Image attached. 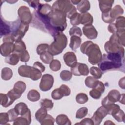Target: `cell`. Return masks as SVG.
<instances>
[{
    "label": "cell",
    "mask_w": 125,
    "mask_h": 125,
    "mask_svg": "<svg viewBox=\"0 0 125 125\" xmlns=\"http://www.w3.org/2000/svg\"><path fill=\"white\" fill-rule=\"evenodd\" d=\"M32 66L22 65L18 68V73L21 77L30 78L32 72Z\"/></svg>",
    "instance_id": "cell-16"
},
{
    "label": "cell",
    "mask_w": 125,
    "mask_h": 125,
    "mask_svg": "<svg viewBox=\"0 0 125 125\" xmlns=\"http://www.w3.org/2000/svg\"><path fill=\"white\" fill-rule=\"evenodd\" d=\"M7 113L9 117V122H14L19 115L15 111L14 108L8 110Z\"/></svg>",
    "instance_id": "cell-54"
},
{
    "label": "cell",
    "mask_w": 125,
    "mask_h": 125,
    "mask_svg": "<svg viewBox=\"0 0 125 125\" xmlns=\"http://www.w3.org/2000/svg\"><path fill=\"white\" fill-rule=\"evenodd\" d=\"M94 125V123L91 119L90 118H85L83 119L79 123H77L76 125Z\"/></svg>",
    "instance_id": "cell-58"
},
{
    "label": "cell",
    "mask_w": 125,
    "mask_h": 125,
    "mask_svg": "<svg viewBox=\"0 0 125 125\" xmlns=\"http://www.w3.org/2000/svg\"><path fill=\"white\" fill-rule=\"evenodd\" d=\"M80 0H70L71 2L73 4H74V5H78V3L80 2Z\"/></svg>",
    "instance_id": "cell-63"
},
{
    "label": "cell",
    "mask_w": 125,
    "mask_h": 125,
    "mask_svg": "<svg viewBox=\"0 0 125 125\" xmlns=\"http://www.w3.org/2000/svg\"><path fill=\"white\" fill-rule=\"evenodd\" d=\"M111 10H110L109 11L102 13V18L103 21L105 23H113L115 21V20L113 19L111 16V15H110Z\"/></svg>",
    "instance_id": "cell-38"
},
{
    "label": "cell",
    "mask_w": 125,
    "mask_h": 125,
    "mask_svg": "<svg viewBox=\"0 0 125 125\" xmlns=\"http://www.w3.org/2000/svg\"><path fill=\"white\" fill-rule=\"evenodd\" d=\"M47 19L45 30L53 37L58 33L64 31L67 27L66 16L60 10L52 8Z\"/></svg>",
    "instance_id": "cell-1"
},
{
    "label": "cell",
    "mask_w": 125,
    "mask_h": 125,
    "mask_svg": "<svg viewBox=\"0 0 125 125\" xmlns=\"http://www.w3.org/2000/svg\"><path fill=\"white\" fill-rule=\"evenodd\" d=\"M110 125V124H115L114 123H113V122H111V121H110V120H107L104 123V125Z\"/></svg>",
    "instance_id": "cell-64"
},
{
    "label": "cell",
    "mask_w": 125,
    "mask_h": 125,
    "mask_svg": "<svg viewBox=\"0 0 125 125\" xmlns=\"http://www.w3.org/2000/svg\"><path fill=\"white\" fill-rule=\"evenodd\" d=\"M55 121V120L54 118L52 116L47 114L40 124L42 125H53Z\"/></svg>",
    "instance_id": "cell-49"
},
{
    "label": "cell",
    "mask_w": 125,
    "mask_h": 125,
    "mask_svg": "<svg viewBox=\"0 0 125 125\" xmlns=\"http://www.w3.org/2000/svg\"><path fill=\"white\" fill-rule=\"evenodd\" d=\"M27 99L31 102H36L40 98V93L35 89L30 90L27 95Z\"/></svg>",
    "instance_id": "cell-32"
},
{
    "label": "cell",
    "mask_w": 125,
    "mask_h": 125,
    "mask_svg": "<svg viewBox=\"0 0 125 125\" xmlns=\"http://www.w3.org/2000/svg\"><path fill=\"white\" fill-rule=\"evenodd\" d=\"M14 109L18 115H20L21 116L23 115L29 109L28 108L27 105L23 102H21L15 105Z\"/></svg>",
    "instance_id": "cell-22"
},
{
    "label": "cell",
    "mask_w": 125,
    "mask_h": 125,
    "mask_svg": "<svg viewBox=\"0 0 125 125\" xmlns=\"http://www.w3.org/2000/svg\"><path fill=\"white\" fill-rule=\"evenodd\" d=\"M54 41L49 45L48 51L53 56L61 54L67 44V38L62 32L57 34L54 37Z\"/></svg>",
    "instance_id": "cell-4"
},
{
    "label": "cell",
    "mask_w": 125,
    "mask_h": 125,
    "mask_svg": "<svg viewBox=\"0 0 125 125\" xmlns=\"http://www.w3.org/2000/svg\"><path fill=\"white\" fill-rule=\"evenodd\" d=\"M20 61L22 62H28L30 59V56L28 52L26 50L24 52L21 53V54H19Z\"/></svg>",
    "instance_id": "cell-52"
},
{
    "label": "cell",
    "mask_w": 125,
    "mask_h": 125,
    "mask_svg": "<svg viewBox=\"0 0 125 125\" xmlns=\"http://www.w3.org/2000/svg\"><path fill=\"white\" fill-rule=\"evenodd\" d=\"M41 107H43L47 110L51 109L54 106V103L52 100L48 99H42L40 103Z\"/></svg>",
    "instance_id": "cell-34"
},
{
    "label": "cell",
    "mask_w": 125,
    "mask_h": 125,
    "mask_svg": "<svg viewBox=\"0 0 125 125\" xmlns=\"http://www.w3.org/2000/svg\"><path fill=\"white\" fill-rule=\"evenodd\" d=\"M81 43V39L78 36H71L70 38V42L69 47L72 50L75 51L78 47H80Z\"/></svg>",
    "instance_id": "cell-25"
},
{
    "label": "cell",
    "mask_w": 125,
    "mask_h": 125,
    "mask_svg": "<svg viewBox=\"0 0 125 125\" xmlns=\"http://www.w3.org/2000/svg\"><path fill=\"white\" fill-rule=\"evenodd\" d=\"M2 41L3 42H15V39L11 34H10L4 36L2 39Z\"/></svg>",
    "instance_id": "cell-59"
},
{
    "label": "cell",
    "mask_w": 125,
    "mask_h": 125,
    "mask_svg": "<svg viewBox=\"0 0 125 125\" xmlns=\"http://www.w3.org/2000/svg\"><path fill=\"white\" fill-rule=\"evenodd\" d=\"M81 52L88 57V61L92 65L98 64L102 60V54L99 45L87 41L84 42L80 47Z\"/></svg>",
    "instance_id": "cell-3"
},
{
    "label": "cell",
    "mask_w": 125,
    "mask_h": 125,
    "mask_svg": "<svg viewBox=\"0 0 125 125\" xmlns=\"http://www.w3.org/2000/svg\"><path fill=\"white\" fill-rule=\"evenodd\" d=\"M69 34L71 36H75L80 37L82 36V32L81 28L76 26H73L69 29Z\"/></svg>",
    "instance_id": "cell-43"
},
{
    "label": "cell",
    "mask_w": 125,
    "mask_h": 125,
    "mask_svg": "<svg viewBox=\"0 0 125 125\" xmlns=\"http://www.w3.org/2000/svg\"><path fill=\"white\" fill-rule=\"evenodd\" d=\"M14 51V43L11 42H3L0 45V54L3 57H7Z\"/></svg>",
    "instance_id": "cell-14"
},
{
    "label": "cell",
    "mask_w": 125,
    "mask_h": 125,
    "mask_svg": "<svg viewBox=\"0 0 125 125\" xmlns=\"http://www.w3.org/2000/svg\"><path fill=\"white\" fill-rule=\"evenodd\" d=\"M116 27L118 30L125 29V18L123 16H120L116 19Z\"/></svg>",
    "instance_id": "cell-40"
},
{
    "label": "cell",
    "mask_w": 125,
    "mask_h": 125,
    "mask_svg": "<svg viewBox=\"0 0 125 125\" xmlns=\"http://www.w3.org/2000/svg\"><path fill=\"white\" fill-rule=\"evenodd\" d=\"M113 117L119 122H125V115L124 112L120 109L116 113L112 115Z\"/></svg>",
    "instance_id": "cell-42"
},
{
    "label": "cell",
    "mask_w": 125,
    "mask_h": 125,
    "mask_svg": "<svg viewBox=\"0 0 125 125\" xmlns=\"http://www.w3.org/2000/svg\"><path fill=\"white\" fill-rule=\"evenodd\" d=\"M114 2V0H99V7L102 12H105L111 10L112 4H113Z\"/></svg>",
    "instance_id": "cell-17"
},
{
    "label": "cell",
    "mask_w": 125,
    "mask_h": 125,
    "mask_svg": "<svg viewBox=\"0 0 125 125\" xmlns=\"http://www.w3.org/2000/svg\"><path fill=\"white\" fill-rule=\"evenodd\" d=\"M124 13V10L120 5H115L110 11V15L111 17L115 20L117 18L121 16Z\"/></svg>",
    "instance_id": "cell-24"
},
{
    "label": "cell",
    "mask_w": 125,
    "mask_h": 125,
    "mask_svg": "<svg viewBox=\"0 0 125 125\" xmlns=\"http://www.w3.org/2000/svg\"><path fill=\"white\" fill-rule=\"evenodd\" d=\"M60 76L62 80L64 81H68L71 80L72 76V73L69 70H64L61 72Z\"/></svg>",
    "instance_id": "cell-41"
},
{
    "label": "cell",
    "mask_w": 125,
    "mask_h": 125,
    "mask_svg": "<svg viewBox=\"0 0 125 125\" xmlns=\"http://www.w3.org/2000/svg\"><path fill=\"white\" fill-rule=\"evenodd\" d=\"M56 122L59 125H70L71 122L65 114H60L56 118Z\"/></svg>",
    "instance_id": "cell-26"
},
{
    "label": "cell",
    "mask_w": 125,
    "mask_h": 125,
    "mask_svg": "<svg viewBox=\"0 0 125 125\" xmlns=\"http://www.w3.org/2000/svg\"><path fill=\"white\" fill-rule=\"evenodd\" d=\"M0 38L11 33V26L8 22L3 21L2 17L0 20Z\"/></svg>",
    "instance_id": "cell-18"
},
{
    "label": "cell",
    "mask_w": 125,
    "mask_h": 125,
    "mask_svg": "<svg viewBox=\"0 0 125 125\" xmlns=\"http://www.w3.org/2000/svg\"><path fill=\"white\" fill-rule=\"evenodd\" d=\"M98 80L93 77L88 76L85 80V84L89 88H93L97 84Z\"/></svg>",
    "instance_id": "cell-36"
},
{
    "label": "cell",
    "mask_w": 125,
    "mask_h": 125,
    "mask_svg": "<svg viewBox=\"0 0 125 125\" xmlns=\"http://www.w3.org/2000/svg\"><path fill=\"white\" fill-rule=\"evenodd\" d=\"M71 72L75 76H87L89 74V68L86 64L77 62L71 67Z\"/></svg>",
    "instance_id": "cell-11"
},
{
    "label": "cell",
    "mask_w": 125,
    "mask_h": 125,
    "mask_svg": "<svg viewBox=\"0 0 125 125\" xmlns=\"http://www.w3.org/2000/svg\"><path fill=\"white\" fill-rule=\"evenodd\" d=\"M19 60L20 58L19 55L14 53L6 57L5 59V62L10 65H16L18 63Z\"/></svg>",
    "instance_id": "cell-23"
},
{
    "label": "cell",
    "mask_w": 125,
    "mask_h": 125,
    "mask_svg": "<svg viewBox=\"0 0 125 125\" xmlns=\"http://www.w3.org/2000/svg\"><path fill=\"white\" fill-rule=\"evenodd\" d=\"M26 45L22 40L16 42L14 43V53L19 55L26 50Z\"/></svg>",
    "instance_id": "cell-27"
},
{
    "label": "cell",
    "mask_w": 125,
    "mask_h": 125,
    "mask_svg": "<svg viewBox=\"0 0 125 125\" xmlns=\"http://www.w3.org/2000/svg\"><path fill=\"white\" fill-rule=\"evenodd\" d=\"M83 32L90 40L95 39L98 36V32L95 27L92 25L84 26L83 27Z\"/></svg>",
    "instance_id": "cell-13"
},
{
    "label": "cell",
    "mask_w": 125,
    "mask_h": 125,
    "mask_svg": "<svg viewBox=\"0 0 125 125\" xmlns=\"http://www.w3.org/2000/svg\"><path fill=\"white\" fill-rule=\"evenodd\" d=\"M47 115V110L43 107H41L36 112L35 116L36 119L40 123Z\"/></svg>",
    "instance_id": "cell-28"
},
{
    "label": "cell",
    "mask_w": 125,
    "mask_h": 125,
    "mask_svg": "<svg viewBox=\"0 0 125 125\" xmlns=\"http://www.w3.org/2000/svg\"><path fill=\"white\" fill-rule=\"evenodd\" d=\"M88 113V108L86 107H83L79 108L76 112V118L77 119H82L85 117Z\"/></svg>",
    "instance_id": "cell-44"
},
{
    "label": "cell",
    "mask_w": 125,
    "mask_h": 125,
    "mask_svg": "<svg viewBox=\"0 0 125 125\" xmlns=\"http://www.w3.org/2000/svg\"><path fill=\"white\" fill-rule=\"evenodd\" d=\"M63 60L65 64L70 67L74 66L77 63L75 54L73 52H67L63 55Z\"/></svg>",
    "instance_id": "cell-15"
},
{
    "label": "cell",
    "mask_w": 125,
    "mask_h": 125,
    "mask_svg": "<svg viewBox=\"0 0 125 125\" xmlns=\"http://www.w3.org/2000/svg\"><path fill=\"white\" fill-rule=\"evenodd\" d=\"M93 88L97 89L98 90L100 91L102 93H103L104 91L105 86L104 84L101 81H98L97 84Z\"/></svg>",
    "instance_id": "cell-56"
},
{
    "label": "cell",
    "mask_w": 125,
    "mask_h": 125,
    "mask_svg": "<svg viewBox=\"0 0 125 125\" xmlns=\"http://www.w3.org/2000/svg\"><path fill=\"white\" fill-rule=\"evenodd\" d=\"M30 124L28 120L22 116L17 117L13 122L14 125H28Z\"/></svg>",
    "instance_id": "cell-47"
},
{
    "label": "cell",
    "mask_w": 125,
    "mask_h": 125,
    "mask_svg": "<svg viewBox=\"0 0 125 125\" xmlns=\"http://www.w3.org/2000/svg\"><path fill=\"white\" fill-rule=\"evenodd\" d=\"M104 49L107 54L119 53L125 55L124 48L119 43L116 34H113L109 40L105 43Z\"/></svg>",
    "instance_id": "cell-7"
},
{
    "label": "cell",
    "mask_w": 125,
    "mask_h": 125,
    "mask_svg": "<svg viewBox=\"0 0 125 125\" xmlns=\"http://www.w3.org/2000/svg\"><path fill=\"white\" fill-rule=\"evenodd\" d=\"M49 45L46 43H42L38 45L37 47V53L38 55H42L48 51Z\"/></svg>",
    "instance_id": "cell-46"
},
{
    "label": "cell",
    "mask_w": 125,
    "mask_h": 125,
    "mask_svg": "<svg viewBox=\"0 0 125 125\" xmlns=\"http://www.w3.org/2000/svg\"><path fill=\"white\" fill-rule=\"evenodd\" d=\"M71 90L65 84H62L59 88L54 89L51 93L52 98L56 100H60L64 96H68L70 94Z\"/></svg>",
    "instance_id": "cell-9"
},
{
    "label": "cell",
    "mask_w": 125,
    "mask_h": 125,
    "mask_svg": "<svg viewBox=\"0 0 125 125\" xmlns=\"http://www.w3.org/2000/svg\"><path fill=\"white\" fill-rule=\"evenodd\" d=\"M108 114L107 110L103 106L99 107L94 112L91 119L95 125H100L103 119Z\"/></svg>",
    "instance_id": "cell-12"
},
{
    "label": "cell",
    "mask_w": 125,
    "mask_h": 125,
    "mask_svg": "<svg viewBox=\"0 0 125 125\" xmlns=\"http://www.w3.org/2000/svg\"><path fill=\"white\" fill-rule=\"evenodd\" d=\"M106 108L107 110L108 114L112 115L116 113L120 109V107L118 104H116L113 103L110 104L107 107H106Z\"/></svg>",
    "instance_id": "cell-48"
},
{
    "label": "cell",
    "mask_w": 125,
    "mask_h": 125,
    "mask_svg": "<svg viewBox=\"0 0 125 125\" xmlns=\"http://www.w3.org/2000/svg\"><path fill=\"white\" fill-rule=\"evenodd\" d=\"M125 77H124L123 78L121 79L119 82V86L122 88L125 89Z\"/></svg>",
    "instance_id": "cell-61"
},
{
    "label": "cell",
    "mask_w": 125,
    "mask_h": 125,
    "mask_svg": "<svg viewBox=\"0 0 125 125\" xmlns=\"http://www.w3.org/2000/svg\"><path fill=\"white\" fill-rule=\"evenodd\" d=\"M102 93L96 89L93 88L89 91L90 96L93 99H99L102 96Z\"/></svg>",
    "instance_id": "cell-53"
},
{
    "label": "cell",
    "mask_w": 125,
    "mask_h": 125,
    "mask_svg": "<svg viewBox=\"0 0 125 125\" xmlns=\"http://www.w3.org/2000/svg\"><path fill=\"white\" fill-rule=\"evenodd\" d=\"M121 94L120 92L116 89H113L110 90L107 96L109 100L113 103L119 101Z\"/></svg>",
    "instance_id": "cell-21"
},
{
    "label": "cell",
    "mask_w": 125,
    "mask_h": 125,
    "mask_svg": "<svg viewBox=\"0 0 125 125\" xmlns=\"http://www.w3.org/2000/svg\"><path fill=\"white\" fill-rule=\"evenodd\" d=\"M49 67L53 71H58L61 67V62L58 60H53L49 63Z\"/></svg>",
    "instance_id": "cell-45"
},
{
    "label": "cell",
    "mask_w": 125,
    "mask_h": 125,
    "mask_svg": "<svg viewBox=\"0 0 125 125\" xmlns=\"http://www.w3.org/2000/svg\"><path fill=\"white\" fill-rule=\"evenodd\" d=\"M98 66L103 73L112 70H121L124 72V55L119 53L104 54Z\"/></svg>",
    "instance_id": "cell-2"
},
{
    "label": "cell",
    "mask_w": 125,
    "mask_h": 125,
    "mask_svg": "<svg viewBox=\"0 0 125 125\" xmlns=\"http://www.w3.org/2000/svg\"><path fill=\"white\" fill-rule=\"evenodd\" d=\"M76 102L80 104H83L86 103L88 100L87 95L84 93H80L76 95Z\"/></svg>",
    "instance_id": "cell-39"
},
{
    "label": "cell",
    "mask_w": 125,
    "mask_h": 125,
    "mask_svg": "<svg viewBox=\"0 0 125 125\" xmlns=\"http://www.w3.org/2000/svg\"><path fill=\"white\" fill-rule=\"evenodd\" d=\"M26 87V86L25 83L21 81H19L15 83L13 89L17 93L22 94L25 91Z\"/></svg>",
    "instance_id": "cell-29"
},
{
    "label": "cell",
    "mask_w": 125,
    "mask_h": 125,
    "mask_svg": "<svg viewBox=\"0 0 125 125\" xmlns=\"http://www.w3.org/2000/svg\"><path fill=\"white\" fill-rule=\"evenodd\" d=\"M40 59L45 64H49L50 62L54 60V56L50 54L48 51L45 53L40 55Z\"/></svg>",
    "instance_id": "cell-33"
},
{
    "label": "cell",
    "mask_w": 125,
    "mask_h": 125,
    "mask_svg": "<svg viewBox=\"0 0 125 125\" xmlns=\"http://www.w3.org/2000/svg\"><path fill=\"white\" fill-rule=\"evenodd\" d=\"M0 104L4 107H7L11 105L14 102L8 97L7 94L0 93Z\"/></svg>",
    "instance_id": "cell-31"
},
{
    "label": "cell",
    "mask_w": 125,
    "mask_h": 125,
    "mask_svg": "<svg viewBox=\"0 0 125 125\" xmlns=\"http://www.w3.org/2000/svg\"><path fill=\"white\" fill-rule=\"evenodd\" d=\"M7 94L10 98V99L13 102H14L16 100L20 98L22 95L17 93L16 91H14L13 89L9 90L7 93Z\"/></svg>",
    "instance_id": "cell-50"
},
{
    "label": "cell",
    "mask_w": 125,
    "mask_h": 125,
    "mask_svg": "<svg viewBox=\"0 0 125 125\" xmlns=\"http://www.w3.org/2000/svg\"><path fill=\"white\" fill-rule=\"evenodd\" d=\"M13 76V71L11 69L8 67H4L1 72V77L2 80L8 81L10 80Z\"/></svg>",
    "instance_id": "cell-30"
},
{
    "label": "cell",
    "mask_w": 125,
    "mask_h": 125,
    "mask_svg": "<svg viewBox=\"0 0 125 125\" xmlns=\"http://www.w3.org/2000/svg\"><path fill=\"white\" fill-rule=\"evenodd\" d=\"M90 73L96 79H100L103 75V72L98 67L95 66H92L90 68Z\"/></svg>",
    "instance_id": "cell-37"
},
{
    "label": "cell",
    "mask_w": 125,
    "mask_h": 125,
    "mask_svg": "<svg viewBox=\"0 0 125 125\" xmlns=\"http://www.w3.org/2000/svg\"><path fill=\"white\" fill-rule=\"evenodd\" d=\"M11 33L15 42L21 40L28 30L29 24L22 22L19 19L12 22Z\"/></svg>",
    "instance_id": "cell-6"
},
{
    "label": "cell",
    "mask_w": 125,
    "mask_h": 125,
    "mask_svg": "<svg viewBox=\"0 0 125 125\" xmlns=\"http://www.w3.org/2000/svg\"><path fill=\"white\" fill-rule=\"evenodd\" d=\"M119 101L121 103L123 104H125V94L124 93H123L122 94H121V96Z\"/></svg>",
    "instance_id": "cell-62"
},
{
    "label": "cell",
    "mask_w": 125,
    "mask_h": 125,
    "mask_svg": "<svg viewBox=\"0 0 125 125\" xmlns=\"http://www.w3.org/2000/svg\"><path fill=\"white\" fill-rule=\"evenodd\" d=\"M9 122V117L8 113L2 112L0 114V124L6 125Z\"/></svg>",
    "instance_id": "cell-51"
},
{
    "label": "cell",
    "mask_w": 125,
    "mask_h": 125,
    "mask_svg": "<svg viewBox=\"0 0 125 125\" xmlns=\"http://www.w3.org/2000/svg\"><path fill=\"white\" fill-rule=\"evenodd\" d=\"M25 1L27 2L30 7L33 8L35 10H37L38 8L41 4L39 0H27Z\"/></svg>",
    "instance_id": "cell-55"
},
{
    "label": "cell",
    "mask_w": 125,
    "mask_h": 125,
    "mask_svg": "<svg viewBox=\"0 0 125 125\" xmlns=\"http://www.w3.org/2000/svg\"><path fill=\"white\" fill-rule=\"evenodd\" d=\"M77 10L81 13L84 14L87 13L90 9V4L88 0H82L78 3L77 6Z\"/></svg>",
    "instance_id": "cell-19"
},
{
    "label": "cell",
    "mask_w": 125,
    "mask_h": 125,
    "mask_svg": "<svg viewBox=\"0 0 125 125\" xmlns=\"http://www.w3.org/2000/svg\"><path fill=\"white\" fill-rule=\"evenodd\" d=\"M52 7L54 9L62 12L69 19H70L73 14L77 13V10L75 6L70 0H56L53 3Z\"/></svg>",
    "instance_id": "cell-5"
},
{
    "label": "cell",
    "mask_w": 125,
    "mask_h": 125,
    "mask_svg": "<svg viewBox=\"0 0 125 125\" xmlns=\"http://www.w3.org/2000/svg\"><path fill=\"white\" fill-rule=\"evenodd\" d=\"M33 66L39 70L41 72H44L45 69V66L39 62H34Z\"/></svg>",
    "instance_id": "cell-57"
},
{
    "label": "cell",
    "mask_w": 125,
    "mask_h": 125,
    "mask_svg": "<svg viewBox=\"0 0 125 125\" xmlns=\"http://www.w3.org/2000/svg\"><path fill=\"white\" fill-rule=\"evenodd\" d=\"M81 14L76 13L73 14L70 18V23L73 26L78 25L81 23Z\"/></svg>",
    "instance_id": "cell-35"
},
{
    "label": "cell",
    "mask_w": 125,
    "mask_h": 125,
    "mask_svg": "<svg viewBox=\"0 0 125 125\" xmlns=\"http://www.w3.org/2000/svg\"><path fill=\"white\" fill-rule=\"evenodd\" d=\"M19 20L23 23L29 24L32 20V15L29 8L26 6H21L18 10Z\"/></svg>",
    "instance_id": "cell-8"
},
{
    "label": "cell",
    "mask_w": 125,
    "mask_h": 125,
    "mask_svg": "<svg viewBox=\"0 0 125 125\" xmlns=\"http://www.w3.org/2000/svg\"><path fill=\"white\" fill-rule=\"evenodd\" d=\"M93 22V18L92 15L87 12L84 14H81V23L80 24L85 25H92Z\"/></svg>",
    "instance_id": "cell-20"
},
{
    "label": "cell",
    "mask_w": 125,
    "mask_h": 125,
    "mask_svg": "<svg viewBox=\"0 0 125 125\" xmlns=\"http://www.w3.org/2000/svg\"><path fill=\"white\" fill-rule=\"evenodd\" d=\"M108 30L110 33H111L112 34H116L117 31V29L116 27L115 23H110L107 27Z\"/></svg>",
    "instance_id": "cell-60"
},
{
    "label": "cell",
    "mask_w": 125,
    "mask_h": 125,
    "mask_svg": "<svg viewBox=\"0 0 125 125\" xmlns=\"http://www.w3.org/2000/svg\"><path fill=\"white\" fill-rule=\"evenodd\" d=\"M54 82L53 77L49 74H44L41 79L39 87L42 91L49 90L53 86Z\"/></svg>",
    "instance_id": "cell-10"
}]
</instances>
